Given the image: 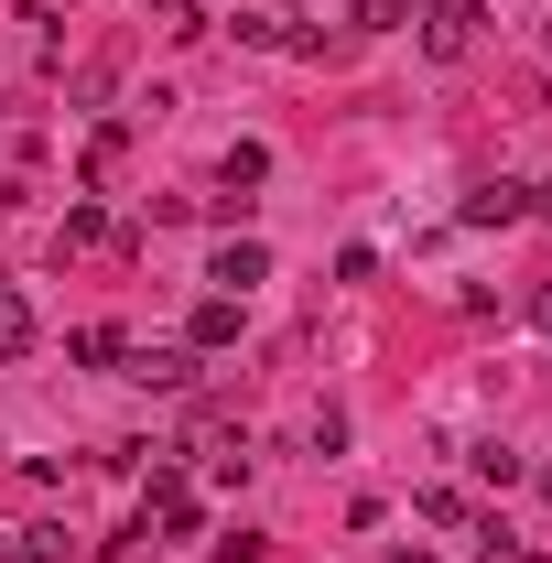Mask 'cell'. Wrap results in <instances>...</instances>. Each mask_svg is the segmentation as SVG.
<instances>
[{
  "label": "cell",
  "instance_id": "30bf717a",
  "mask_svg": "<svg viewBox=\"0 0 552 563\" xmlns=\"http://www.w3.org/2000/svg\"><path fill=\"white\" fill-rule=\"evenodd\" d=\"M66 357H76V368H120V357H131V336H120V325H76Z\"/></svg>",
  "mask_w": 552,
  "mask_h": 563
},
{
  "label": "cell",
  "instance_id": "9c48e42d",
  "mask_svg": "<svg viewBox=\"0 0 552 563\" xmlns=\"http://www.w3.org/2000/svg\"><path fill=\"white\" fill-rule=\"evenodd\" d=\"M228 336H239V303H228V292H207V303H196V325H185V347L207 357V347H228Z\"/></svg>",
  "mask_w": 552,
  "mask_h": 563
},
{
  "label": "cell",
  "instance_id": "52a82bcc",
  "mask_svg": "<svg viewBox=\"0 0 552 563\" xmlns=\"http://www.w3.org/2000/svg\"><path fill=\"white\" fill-rule=\"evenodd\" d=\"M11 357H33V303H22V282L0 272V368Z\"/></svg>",
  "mask_w": 552,
  "mask_h": 563
},
{
  "label": "cell",
  "instance_id": "8992f818",
  "mask_svg": "<svg viewBox=\"0 0 552 563\" xmlns=\"http://www.w3.org/2000/svg\"><path fill=\"white\" fill-rule=\"evenodd\" d=\"M120 152H131V120H98V141H87V163H76V196H109Z\"/></svg>",
  "mask_w": 552,
  "mask_h": 563
},
{
  "label": "cell",
  "instance_id": "6da1fadb",
  "mask_svg": "<svg viewBox=\"0 0 552 563\" xmlns=\"http://www.w3.org/2000/svg\"><path fill=\"white\" fill-rule=\"evenodd\" d=\"M477 0H422V55H433V66H455V55H466V44H477Z\"/></svg>",
  "mask_w": 552,
  "mask_h": 563
},
{
  "label": "cell",
  "instance_id": "277c9868",
  "mask_svg": "<svg viewBox=\"0 0 552 563\" xmlns=\"http://www.w3.org/2000/svg\"><path fill=\"white\" fill-rule=\"evenodd\" d=\"M55 250H131V228H109V207H98V196H76L66 228H55Z\"/></svg>",
  "mask_w": 552,
  "mask_h": 563
},
{
  "label": "cell",
  "instance_id": "4fadbf2b",
  "mask_svg": "<svg viewBox=\"0 0 552 563\" xmlns=\"http://www.w3.org/2000/svg\"><path fill=\"white\" fill-rule=\"evenodd\" d=\"M152 22H163L174 44H196V33H207V0H152Z\"/></svg>",
  "mask_w": 552,
  "mask_h": 563
},
{
  "label": "cell",
  "instance_id": "2e32d148",
  "mask_svg": "<svg viewBox=\"0 0 552 563\" xmlns=\"http://www.w3.org/2000/svg\"><path fill=\"white\" fill-rule=\"evenodd\" d=\"M531 325H542V336H552V282H542V292H531Z\"/></svg>",
  "mask_w": 552,
  "mask_h": 563
},
{
  "label": "cell",
  "instance_id": "d6986e66",
  "mask_svg": "<svg viewBox=\"0 0 552 563\" xmlns=\"http://www.w3.org/2000/svg\"><path fill=\"white\" fill-rule=\"evenodd\" d=\"M542 498H552V466H542Z\"/></svg>",
  "mask_w": 552,
  "mask_h": 563
},
{
  "label": "cell",
  "instance_id": "8fae6325",
  "mask_svg": "<svg viewBox=\"0 0 552 563\" xmlns=\"http://www.w3.org/2000/svg\"><path fill=\"white\" fill-rule=\"evenodd\" d=\"M66 553H76V531H66V520H33V531H22V542H11L0 563H66Z\"/></svg>",
  "mask_w": 552,
  "mask_h": 563
},
{
  "label": "cell",
  "instance_id": "ba28073f",
  "mask_svg": "<svg viewBox=\"0 0 552 563\" xmlns=\"http://www.w3.org/2000/svg\"><path fill=\"white\" fill-rule=\"evenodd\" d=\"M217 185H228V196H250V185H272V141H228V163H217Z\"/></svg>",
  "mask_w": 552,
  "mask_h": 563
},
{
  "label": "cell",
  "instance_id": "5bb4252c",
  "mask_svg": "<svg viewBox=\"0 0 552 563\" xmlns=\"http://www.w3.org/2000/svg\"><path fill=\"white\" fill-rule=\"evenodd\" d=\"M346 22H357V33H401V22H412V0H357Z\"/></svg>",
  "mask_w": 552,
  "mask_h": 563
},
{
  "label": "cell",
  "instance_id": "e0dca14e",
  "mask_svg": "<svg viewBox=\"0 0 552 563\" xmlns=\"http://www.w3.org/2000/svg\"><path fill=\"white\" fill-rule=\"evenodd\" d=\"M531 217H552V185H531Z\"/></svg>",
  "mask_w": 552,
  "mask_h": 563
},
{
  "label": "cell",
  "instance_id": "7a4b0ae2",
  "mask_svg": "<svg viewBox=\"0 0 552 563\" xmlns=\"http://www.w3.org/2000/svg\"><path fill=\"white\" fill-rule=\"evenodd\" d=\"M455 217H466V228H520V217H531V185L487 174V185H466V196H455Z\"/></svg>",
  "mask_w": 552,
  "mask_h": 563
},
{
  "label": "cell",
  "instance_id": "ac0fdd59",
  "mask_svg": "<svg viewBox=\"0 0 552 563\" xmlns=\"http://www.w3.org/2000/svg\"><path fill=\"white\" fill-rule=\"evenodd\" d=\"M390 563H433V553H390Z\"/></svg>",
  "mask_w": 552,
  "mask_h": 563
},
{
  "label": "cell",
  "instance_id": "9a60e30c",
  "mask_svg": "<svg viewBox=\"0 0 552 563\" xmlns=\"http://www.w3.org/2000/svg\"><path fill=\"white\" fill-rule=\"evenodd\" d=\"M477 477H487V488H520V477H531V466H520V455H509V444H477Z\"/></svg>",
  "mask_w": 552,
  "mask_h": 563
},
{
  "label": "cell",
  "instance_id": "5b68a950",
  "mask_svg": "<svg viewBox=\"0 0 552 563\" xmlns=\"http://www.w3.org/2000/svg\"><path fill=\"white\" fill-rule=\"evenodd\" d=\"M120 368H131L141 390H196V347H131Z\"/></svg>",
  "mask_w": 552,
  "mask_h": 563
},
{
  "label": "cell",
  "instance_id": "3957f363",
  "mask_svg": "<svg viewBox=\"0 0 552 563\" xmlns=\"http://www.w3.org/2000/svg\"><path fill=\"white\" fill-rule=\"evenodd\" d=\"M207 282L239 303V292H261V282H272V250H261V239H228V250L207 261Z\"/></svg>",
  "mask_w": 552,
  "mask_h": 563
},
{
  "label": "cell",
  "instance_id": "7c38bea8",
  "mask_svg": "<svg viewBox=\"0 0 552 563\" xmlns=\"http://www.w3.org/2000/svg\"><path fill=\"white\" fill-rule=\"evenodd\" d=\"M477 563H552L542 542H520L509 520H477Z\"/></svg>",
  "mask_w": 552,
  "mask_h": 563
}]
</instances>
